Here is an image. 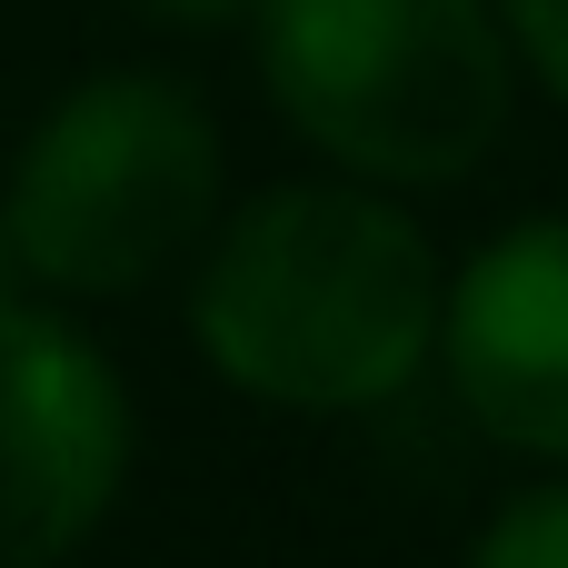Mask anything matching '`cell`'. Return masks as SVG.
I'll list each match as a JSON object with an SVG mask.
<instances>
[{"label":"cell","instance_id":"obj_1","mask_svg":"<svg viewBox=\"0 0 568 568\" xmlns=\"http://www.w3.org/2000/svg\"><path fill=\"white\" fill-rule=\"evenodd\" d=\"M190 320L230 389L339 419L419 379L439 339V260L409 210L339 180H300L250 200L210 240Z\"/></svg>","mask_w":568,"mask_h":568},{"label":"cell","instance_id":"obj_2","mask_svg":"<svg viewBox=\"0 0 568 568\" xmlns=\"http://www.w3.org/2000/svg\"><path fill=\"white\" fill-rule=\"evenodd\" d=\"M260 80L359 180H469L509 130L489 0H260Z\"/></svg>","mask_w":568,"mask_h":568},{"label":"cell","instance_id":"obj_3","mask_svg":"<svg viewBox=\"0 0 568 568\" xmlns=\"http://www.w3.org/2000/svg\"><path fill=\"white\" fill-rule=\"evenodd\" d=\"M210 210H220V130L160 70L80 80L20 140L10 190H0L20 280H50L70 300L150 290L210 230Z\"/></svg>","mask_w":568,"mask_h":568},{"label":"cell","instance_id":"obj_4","mask_svg":"<svg viewBox=\"0 0 568 568\" xmlns=\"http://www.w3.org/2000/svg\"><path fill=\"white\" fill-rule=\"evenodd\" d=\"M130 479L120 369L50 310L0 300V568L70 559Z\"/></svg>","mask_w":568,"mask_h":568},{"label":"cell","instance_id":"obj_5","mask_svg":"<svg viewBox=\"0 0 568 568\" xmlns=\"http://www.w3.org/2000/svg\"><path fill=\"white\" fill-rule=\"evenodd\" d=\"M439 349L489 439L568 459V210L519 220L459 270V290H439Z\"/></svg>","mask_w":568,"mask_h":568},{"label":"cell","instance_id":"obj_6","mask_svg":"<svg viewBox=\"0 0 568 568\" xmlns=\"http://www.w3.org/2000/svg\"><path fill=\"white\" fill-rule=\"evenodd\" d=\"M469 568H568V479H559V489L509 499V509L479 529Z\"/></svg>","mask_w":568,"mask_h":568},{"label":"cell","instance_id":"obj_7","mask_svg":"<svg viewBox=\"0 0 568 568\" xmlns=\"http://www.w3.org/2000/svg\"><path fill=\"white\" fill-rule=\"evenodd\" d=\"M509 30H519V50L539 60V80L568 100V0H509Z\"/></svg>","mask_w":568,"mask_h":568},{"label":"cell","instance_id":"obj_8","mask_svg":"<svg viewBox=\"0 0 568 568\" xmlns=\"http://www.w3.org/2000/svg\"><path fill=\"white\" fill-rule=\"evenodd\" d=\"M150 20H230V10H260V0H140Z\"/></svg>","mask_w":568,"mask_h":568},{"label":"cell","instance_id":"obj_9","mask_svg":"<svg viewBox=\"0 0 568 568\" xmlns=\"http://www.w3.org/2000/svg\"><path fill=\"white\" fill-rule=\"evenodd\" d=\"M0 300H20V250H10V230H0Z\"/></svg>","mask_w":568,"mask_h":568}]
</instances>
